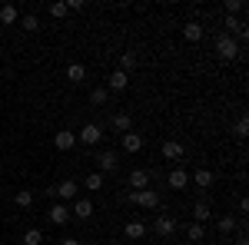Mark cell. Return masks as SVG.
I'll return each instance as SVG.
<instances>
[{"label":"cell","mask_w":249,"mask_h":245,"mask_svg":"<svg viewBox=\"0 0 249 245\" xmlns=\"http://www.w3.org/2000/svg\"><path fill=\"white\" fill-rule=\"evenodd\" d=\"M239 53H243V47H239L232 37H226V33H219V37H216V57L223 60V63H232Z\"/></svg>","instance_id":"cell-1"},{"label":"cell","mask_w":249,"mask_h":245,"mask_svg":"<svg viewBox=\"0 0 249 245\" xmlns=\"http://www.w3.org/2000/svg\"><path fill=\"white\" fill-rule=\"evenodd\" d=\"M116 166H120V156H116L113 149H100L96 152V172H100V176H113Z\"/></svg>","instance_id":"cell-2"},{"label":"cell","mask_w":249,"mask_h":245,"mask_svg":"<svg viewBox=\"0 0 249 245\" xmlns=\"http://www.w3.org/2000/svg\"><path fill=\"white\" fill-rule=\"evenodd\" d=\"M77 143H83V146H100V143H103V126H100V123H87V126L77 132Z\"/></svg>","instance_id":"cell-3"},{"label":"cell","mask_w":249,"mask_h":245,"mask_svg":"<svg viewBox=\"0 0 249 245\" xmlns=\"http://www.w3.org/2000/svg\"><path fill=\"white\" fill-rule=\"evenodd\" d=\"M153 232L160 235V239H173V235H176V219L166 215V212H160L156 222H153Z\"/></svg>","instance_id":"cell-4"},{"label":"cell","mask_w":249,"mask_h":245,"mask_svg":"<svg viewBox=\"0 0 249 245\" xmlns=\"http://www.w3.org/2000/svg\"><path fill=\"white\" fill-rule=\"evenodd\" d=\"M160 152H163V159H170V163H176V166H179V163H183V156H186V146H183L179 139H166Z\"/></svg>","instance_id":"cell-5"},{"label":"cell","mask_w":249,"mask_h":245,"mask_svg":"<svg viewBox=\"0 0 249 245\" xmlns=\"http://www.w3.org/2000/svg\"><path fill=\"white\" fill-rule=\"evenodd\" d=\"M150 179H153V172H146V169H133L130 176H126V186L133 189V192H143V189H150Z\"/></svg>","instance_id":"cell-6"},{"label":"cell","mask_w":249,"mask_h":245,"mask_svg":"<svg viewBox=\"0 0 249 245\" xmlns=\"http://www.w3.org/2000/svg\"><path fill=\"white\" fill-rule=\"evenodd\" d=\"M166 186L170 189H190V172L183 169V166H176V169H170V176H166Z\"/></svg>","instance_id":"cell-7"},{"label":"cell","mask_w":249,"mask_h":245,"mask_svg":"<svg viewBox=\"0 0 249 245\" xmlns=\"http://www.w3.org/2000/svg\"><path fill=\"white\" fill-rule=\"evenodd\" d=\"M130 86V73H123V70H113V73L107 76V90L110 93H123Z\"/></svg>","instance_id":"cell-8"},{"label":"cell","mask_w":249,"mask_h":245,"mask_svg":"<svg viewBox=\"0 0 249 245\" xmlns=\"http://www.w3.org/2000/svg\"><path fill=\"white\" fill-rule=\"evenodd\" d=\"M47 215H50L53 226H67V222H70V206H67V202H53V206L47 209Z\"/></svg>","instance_id":"cell-9"},{"label":"cell","mask_w":249,"mask_h":245,"mask_svg":"<svg viewBox=\"0 0 249 245\" xmlns=\"http://www.w3.org/2000/svg\"><path fill=\"white\" fill-rule=\"evenodd\" d=\"M57 199H63V202H73L80 192V182H73V179H63V182H57Z\"/></svg>","instance_id":"cell-10"},{"label":"cell","mask_w":249,"mask_h":245,"mask_svg":"<svg viewBox=\"0 0 249 245\" xmlns=\"http://www.w3.org/2000/svg\"><path fill=\"white\" fill-rule=\"evenodd\" d=\"M53 146H57L60 152H70L73 146H77V132H70V130H60L57 136H53Z\"/></svg>","instance_id":"cell-11"},{"label":"cell","mask_w":249,"mask_h":245,"mask_svg":"<svg viewBox=\"0 0 249 245\" xmlns=\"http://www.w3.org/2000/svg\"><path fill=\"white\" fill-rule=\"evenodd\" d=\"M136 206H140V209H160V192H156V189H143V192H136Z\"/></svg>","instance_id":"cell-12"},{"label":"cell","mask_w":249,"mask_h":245,"mask_svg":"<svg viewBox=\"0 0 249 245\" xmlns=\"http://www.w3.org/2000/svg\"><path fill=\"white\" fill-rule=\"evenodd\" d=\"M70 215H73V219H80V222H87V219L93 215V202H90V199H73Z\"/></svg>","instance_id":"cell-13"},{"label":"cell","mask_w":249,"mask_h":245,"mask_svg":"<svg viewBox=\"0 0 249 245\" xmlns=\"http://www.w3.org/2000/svg\"><path fill=\"white\" fill-rule=\"evenodd\" d=\"M210 219H213V209H210V202H206V199H199V202L193 206V222H196V226H206Z\"/></svg>","instance_id":"cell-14"},{"label":"cell","mask_w":249,"mask_h":245,"mask_svg":"<svg viewBox=\"0 0 249 245\" xmlns=\"http://www.w3.org/2000/svg\"><path fill=\"white\" fill-rule=\"evenodd\" d=\"M183 40H186V43H199V40H203V23H199V20L183 23Z\"/></svg>","instance_id":"cell-15"},{"label":"cell","mask_w":249,"mask_h":245,"mask_svg":"<svg viewBox=\"0 0 249 245\" xmlns=\"http://www.w3.org/2000/svg\"><path fill=\"white\" fill-rule=\"evenodd\" d=\"M120 139H123V152H140L143 149V136H140V132H123V136H120Z\"/></svg>","instance_id":"cell-16"},{"label":"cell","mask_w":249,"mask_h":245,"mask_svg":"<svg viewBox=\"0 0 249 245\" xmlns=\"http://www.w3.org/2000/svg\"><path fill=\"white\" fill-rule=\"evenodd\" d=\"M110 126H113V130L120 132V136H123V132H130V130H133V116H130V113H113Z\"/></svg>","instance_id":"cell-17"},{"label":"cell","mask_w":249,"mask_h":245,"mask_svg":"<svg viewBox=\"0 0 249 245\" xmlns=\"http://www.w3.org/2000/svg\"><path fill=\"white\" fill-rule=\"evenodd\" d=\"M146 232H150V229L143 226V222H126V226H123V239H130V242H136V239H143Z\"/></svg>","instance_id":"cell-18"},{"label":"cell","mask_w":249,"mask_h":245,"mask_svg":"<svg viewBox=\"0 0 249 245\" xmlns=\"http://www.w3.org/2000/svg\"><path fill=\"white\" fill-rule=\"evenodd\" d=\"M17 20H20V14H17L14 3H3V7H0V23H3V27H14Z\"/></svg>","instance_id":"cell-19"},{"label":"cell","mask_w":249,"mask_h":245,"mask_svg":"<svg viewBox=\"0 0 249 245\" xmlns=\"http://www.w3.org/2000/svg\"><path fill=\"white\" fill-rule=\"evenodd\" d=\"M136 63H140V57H136L133 50H123V53H120V70H123V73L136 70Z\"/></svg>","instance_id":"cell-20"},{"label":"cell","mask_w":249,"mask_h":245,"mask_svg":"<svg viewBox=\"0 0 249 245\" xmlns=\"http://www.w3.org/2000/svg\"><path fill=\"white\" fill-rule=\"evenodd\" d=\"M67 80H70V83H83V80H87V66H83V63H70V66H67Z\"/></svg>","instance_id":"cell-21"},{"label":"cell","mask_w":249,"mask_h":245,"mask_svg":"<svg viewBox=\"0 0 249 245\" xmlns=\"http://www.w3.org/2000/svg\"><path fill=\"white\" fill-rule=\"evenodd\" d=\"M236 226H239V222H236V215H219V219H216V229H219L223 235L236 232Z\"/></svg>","instance_id":"cell-22"},{"label":"cell","mask_w":249,"mask_h":245,"mask_svg":"<svg viewBox=\"0 0 249 245\" xmlns=\"http://www.w3.org/2000/svg\"><path fill=\"white\" fill-rule=\"evenodd\" d=\"M103 182H107V176H100V172H90V176L83 179V189H90V192H100V189H103Z\"/></svg>","instance_id":"cell-23"},{"label":"cell","mask_w":249,"mask_h":245,"mask_svg":"<svg viewBox=\"0 0 249 245\" xmlns=\"http://www.w3.org/2000/svg\"><path fill=\"white\" fill-rule=\"evenodd\" d=\"M14 206L17 209H30L34 206V192H30V189H20L17 196H14Z\"/></svg>","instance_id":"cell-24"},{"label":"cell","mask_w":249,"mask_h":245,"mask_svg":"<svg viewBox=\"0 0 249 245\" xmlns=\"http://www.w3.org/2000/svg\"><path fill=\"white\" fill-rule=\"evenodd\" d=\"M90 103H93V106H107V103H110V90H107V86H96L93 93H90Z\"/></svg>","instance_id":"cell-25"},{"label":"cell","mask_w":249,"mask_h":245,"mask_svg":"<svg viewBox=\"0 0 249 245\" xmlns=\"http://www.w3.org/2000/svg\"><path fill=\"white\" fill-rule=\"evenodd\" d=\"M213 179H216V176H213L210 169H196V176H193V182H196L199 189H210V186H213Z\"/></svg>","instance_id":"cell-26"},{"label":"cell","mask_w":249,"mask_h":245,"mask_svg":"<svg viewBox=\"0 0 249 245\" xmlns=\"http://www.w3.org/2000/svg\"><path fill=\"white\" fill-rule=\"evenodd\" d=\"M20 30H27V33H37V30H40V17H34V14L20 17Z\"/></svg>","instance_id":"cell-27"},{"label":"cell","mask_w":249,"mask_h":245,"mask_svg":"<svg viewBox=\"0 0 249 245\" xmlns=\"http://www.w3.org/2000/svg\"><path fill=\"white\" fill-rule=\"evenodd\" d=\"M232 136H236V139H246L249 136V119L246 116H239V119L232 123Z\"/></svg>","instance_id":"cell-28"},{"label":"cell","mask_w":249,"mask_h":245,"mask_svg":"<svg viewBox=\"0 0 249 245\" xmlns=\"http://www.w3.org/2000/svg\"><path fill=\"white\" fill-rule=\"evenodd\" d=\"M186 239H190V242H203V239H206V229L190 222V226H186Z\"/></svg>","instance_id":"cell-29"},{"label":"cell","mask_w":249,"mask_h":245,"mask_svg":"<svg viewBox=\"0 0 249 245\" xmlns=\"http://www.w3.org/2000/svg\"><path fill=\"white\" fill-rule=\"evenodd\" d=\"M20 242L23 245H43V232H40V229H27Z\"/></svg>","instance_id":"cell-30"},{"label":"cell","mask_w":249,"mask_h":245,"mask_svg":"<svg viewBox=\"0 0 249 245\" xmlns=\"http://www.w3.org/2000/svg\"><path fill=\"white\" fill-rule=\"evenodd\" d=\"M223 27H226V30H223V33H226V37H236V33H239V30H243V27H246V23H243V20L239 17H226V23H223Z\"/></svg>","instance_id":"cell-31"},{"label":"cell","mask_w":249,"mask_h":245,"mask_svg":"<svg viewBox=\"0 0 249 245\" xmlns=\"http://www.w3.org/2000/svg\"><path fill=\"white\" fill-rule=\"evenodd\" d=\"M223 10H226V17H239L243 14V0H223Z\"/></svg>","instance_id":"cell-32"},{"label":"cell","mask_w":249,"mask_h":245,"mask_svg":"<svg viewBox=\"0 0 249 245\" xmlns=\"http://www.w3.org/2000/svg\"><path fill=\"white\" fill-rule=\"evenodd\" d=\"M67 14H70V10H67V0H57V3H50V17H67Z\"/></svg>","instance_id":"cell-33"},{"label":"cell","mask_w":249,"mask_h":245,"mask_svg":"<svg viewBox=\"0 0 249 245\" xmlns=\"http://www.w3.org/2000/svg\"><path fill=\"white\" fill-rule=\"evenodd\" d=\"M67 10H73V14L83 10V0H67Z\"/></svg>","instance_id":"cell-34"},{"label":"cell","mask_w":249,"mask_h":245,"mask_svg":"<svg viewBox=\"0 0 249 245\" xmlns=\"http://www.w3.org/2000/svg\"><path fill=\"white\" fill-rule=\"evenodd\" d=\"M60 245H80V239H60Z\"/></svg>","instance_id":"cell-35"},{"label":"cell","mask_w":249,"mask_h":245,"mask_svg":"<svg viewBox=\"0 0 249 245\" xmlns=\"http://www.w3.org/2000/svg\"><path fill=\"white\" fill-rule=\"evenodd\" d=\"M232 245H246V242H243V239H239V242H232Z\"/></svg>","instance_id":"cell-36"}]
</instances>
